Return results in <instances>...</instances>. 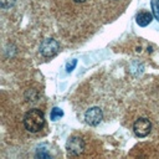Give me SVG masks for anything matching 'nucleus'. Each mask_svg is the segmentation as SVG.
I'll use <instances>...</instances> for the list:
<instances>
[{
	"instance_id": "obj_9",
	"label": "nucleus",
	"mask_w": 159,
	"mask_h": 159,
	"mask_svg": "<svg viewBox=\"0 0 159 159\" xmlns=\"http://www.w3.org/2000/svg\"><path fill=\"white\" fill-rule=\"evenodd\" d=\"M15 4V0H0V5L2 9H9Z\"/></svg>"
},
{
	"instance_id": "obj_8",
	"label": "nucleus",
	"mask_w": 159,
	"mask_h": 159,
	"mask_svg": "<svg viewBox=\"0 0 159 159\" xmlns=\"http://www.w3.org/2000/svg\"><path fill=\"white\" fill-rule=\"evenodd\" d=\"M62 116H63V112H62V109L58 108V107H55V108L51 111V119H52V120H56V119H58V118L62 117Z\"/></svg>"
},
{
	"instance_id": "obj_2",
	"label": "nucleus",
	"mask_w": 159,
	"mask_h": 159,
	"mask_svg": "<svg viewBox=\"0 0 159 159\" xmlns=\"http://www.w3.org/2000/svg\"><path fill=\"white\" fill-rule=\"evenodd\" d=\"M60 50V45L56 40L53 39H46L41 42L40 45V52L43 57L46 58H50V57H53Z\"/></svg>"
},
{
	"instance_id": "obj_1",
	"label": "nucleus",
	"mask_w": 159,
	"mask_h": 159,
	"mask_svg": "<svg viewBox=\"0 0 159 159\" xmlns=\"http://www.w3.org/2000/svg\"><path fill=\"white\" fill-rule=\"evenodd\" d=\"M43 124H45V117L40 109H30L24 117V125L31 133H36L41 130Z\"/></svg>"
},
{
	"instance_id": "obj_12",
	"label": "nucleus",
	"mask_w": 159,
	"mask_h": 159,
	"mask_svg": "<svg viewBox=\"0 0 159 159\" xmlns=\"http://www.w3.org/2000/svg\"><path fill=\"white\" fill-rule=\"evenodd\" d=\"M73 1H76V2H83V1H86V0H73Z\"/></svg>"
},
{
	"instance_id": "obj_6",
	"label": "nucleus",
	"mask_w": 159,
	"mask_h": 159,
	"mask_svg": "<svg viewBox=\"0 0 159 159\" xmlns=\"http://www.w3.org/2000/svg\"><path fill=\"white\" fill-rule=\"evenodd\" d=\"M152 20H153V14H150L148 11H142L137 15V22L139 26L144 27V26L149 25L152 22Z\"/></svg>"
},
{
	"instance_id": "obj_5",
	"label": "nucleus",
	"mask_w": 159,
	"mask_h": 159,
	"mask_svg": "<svg viewBox=\"0 0 159 159\" xmlns=\"http://www.w3.org/2000/svg\"><path fill=\"white\" fill-rule=\"evenodd\" d=\"M103 118V113H102V109L98 108V107H92L89 108L86 114H84V119H86V123L89 124V125H97L101 123Z\"/></svg>"
},
{
	"instance_id": "obj_11",
	"label": "nucleus",
	"mask_w": 159,
	"mask_h": 159,
	"mask_svg": "<svg viewBox=\"0 0 159 159\" xmlns=\"http://www.w3.org/2000/svg\"><path fill=\"white\" fill-rule=\"evenodd\" d=\"M36 157H40V158H50V154L48 153H46V152H37L36 153Z\"/></svg>"
},
{
	"instance_id": "obj_3",
	"label": "nucleus",
	"mask_w": 159,
	"mask_h": 159,
	"mask_svg": "<svg viewBox=\"0 0 159 159\" xmlns=\"http://www.w3.org/2000/svg\"><path fill=\"white\" fill-rule=\"evenodd\" d=\"M150 129H152V123L147 118H139L133 124V130H134L135 135L137 137H140V138L148 135L149 132H150Z\"/></svg>"
},
{
	"instance_id": "obj_7",
	"label": "nucleus",
	"mask_w": 159,
	"mask_h": 159,
	"mask_svg": "<svg viewBox=\"0 0 159 159\" xmlns=\"http://www.w3.org/2000/svg\"><path fill=\"white\" fill-rule=\"evenodd\" d=\"M150 5H152V12H153V16L159 21V0H152Z\"/></svg>"
},
{
	"instance_id": "obj_10",
	"label": "nucleus",
	"mask_w": 159,
	"mask_h": 159,
	"mask_svg": "<svg viewBox=\"0 0 159 159\" xmlns=\"http://www.w3.org/2000/svg\"><path fill=\"white\" fill-rule=\"evenodd\" d=\"M76 63H77V61H76V60H72V61H71V63L68 62V63H67V66H66V70H67V72H71V71L75 68Z\"/></svg>"
},
{
	"instance_id": "obj_4",
	"label": "nucleus",
	"mask_w": 159,
	"mask_h": 159,
	"mask_svg": "<svg viewBox=\"0 0 159 159\" xmlns=\"http://www.w3.org/2000/svg\"><path fill=\"white\" fill-rule=\"evenodd\" d=\"M66 149L71 155H80L84 149V142L80 137H72L66 144Z\"/></svg>"
}]
</instances>
